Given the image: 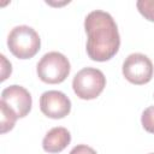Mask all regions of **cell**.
<instances>
[{"label":"cell","mask_w":154,"mask_h":154,"mask_svg":"<svg viewBox=\"0 0 154 154\" xmlns=\"http://www.w3.org/2000/svg\"><path fill=\"white\" fill-rule=\"evenodd\" d=\"M138 12L149 22H154V0H138L136 2Z\"/></svg>","instance_id":"10"},{"label":"cell","mask_w":154,"mask_h":154,"mask_svg":"<svg viewBox=\"0 0 154 154\" xmlns=\"http://www.w3.org/2000/svg\"><path fill=\"white\" fill-rule=\"evenodd\" d=\"M10 52L18 59H30L37 54L41 47V38L35 29L28 25L14 26L7 37Z\"/></svg>","instance_id":"2"},{"label":"cell","mask_w":154,"mask_h":154,"mask_svg":"<svg viewBox=\"0 0 154 154\" xmlns=\"http://www.w3.org/2000/svg\"><path fill=\"white\" fill-rule=\"evenodd\" d=\"M40 109L48 118L61 119L70 113L71 101L63 91L48 90L40 97Z\"/></svg>","instance_id":"6"},{"label":"cell","mask_w":154,"mask_h":154,"mask_svg":"<svg viewBox=\"0 0 154 154\" xmlns=\"http://www.w3.org/2000/svg\"><path fill=\"white\" fill-rule=\"evenodd\" d=\"M71 142V135L67 129L55 126L51 129L42 140V148L47 153H60Z\"/></svg>","instance_id":"8"},{"label":"cell","mask_w":154,"mask_h":154,"mask_svg":"<svg viewBox=\"0 0 154 154\" xmlns=\"http://www.w3.org/2000/svg\"><path fill=\"white\" fill-rule=\"evenodd\" d=\"M70 154H97V153L87 144H77L71 149Z\"/></svg>","instance_id":"12"},{"label":"cell","mask_w":154,"mask_h":154,"mask_svg":"<svg viewBox=\"0 0 154 154\" xmlns=\"http://www.w3.org/2000/svg\"><path fill=\"white\" fill-rule=\"evenodd\" d=\"M149 154H154V153H149Z\"/></svg>","instance_id":"13"},{"label":"cell","mask_w":154,"mask_h":154,"mask_svg":"<svg viewBox=\"0 0 154 154\" xmlns=\"http://www.w3.org/2000/svg\"><path fill=\"white\" fill-rule=\"evenodd\" d=\"M141 123L147 132L154 134V106H149L143 111Z\"/></svg>","instance_id":"11"},{"label":"cell","mask_w":154,"mask_h":154,"mask_svg":"<svg viewBox=\"0 0 154 154\" xmlns=\"http://www.w3.org/2000/svg\"><path fill=\"white\" fill-rule=\"evenodd\" d=\"M1 102L12 108L18 118H24L29 114L32 105L30 93L22 85H10L1 91Z\"/></svg>","instance_id":"7"},{"label":"cell","mask_w":154,"mask_h":154,"mask_svg":"<svg viewBox=\"0 0 154 154\" xmlns=\"http://www.w3.org/2000/svg\"><path fill=\"white\" fill-rule=\"evenodd\" d=\"M0 109H1V134H5L13 129L18 116L12 108H10L6 103L1 101H0Z\"/></svg>","instance_id":"9"},{"label":"cell","mask_w":154,"mask_h":154,"mask_svg":"<svg viewBox=\"0 0 154 154\" xmlns=\"http://www.w3.org/2000/svg\"><path fill=\"white\" fill-rule=\"evenodd\" d=\"M106 87L103 72L95 67H84L79 70L72 81L75 94L82 100L96 99Z\"/></svg>","instance_id":"4"},{"label":"cell","mask_w":154,"mask_h":154,"mask_svg":"<svg viewBox=\"0 0 154 154\" xmlns=\"http://www.w3.org/2000/svg\"><path fill=\"white\" fill-rule=\"evenodd\" d=\"M154 66L150 59L142 53H132L123 63V75L132 84L142 85L150 82Z\"/></svg>","instance_id":"5"},{"label":"cell","mask_w":154,"mask_h":154,"mask_svg":"<svg viewBox=\"0 0 154 154\" xmlns=\"http://www.w3.org/2000/svg\"><path fill=\"white\" fill-rule=\"evenodd\" d=\"M84 29L88 35L87 54L94 61H107L119 51L120 36L113 17L105 11L95 10L87 14Z\"/></svg>","instance_id":"1"},{"label":"cell","mask_w":154,"mask_h":154,"mask_svg":"<svg viewBox=\"0 0 154 154\" xmlns=\"http://www.w3.org/2000/svg\"><path fill=\"white\" fill-rule=\"evenodd\" d=\"M71 66L69 59L59 52L46 53L36 66V72L38 78L48 84H58L64 82L69 73Z\"/></svg>","instance_id":"3"}]
</instances>
